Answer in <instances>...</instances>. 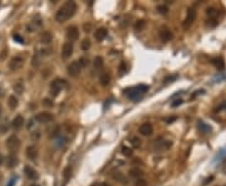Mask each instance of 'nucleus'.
I'll list each match as a JSON object with an SVG mask.
<instances>
[{"mask_svg":"<svg viewBox=\"0 0 226 186\" xmlns=\"http://www.w3.org/2000/svg\"><path fill=\"white\" fill-rule=\"evenodd\" d=\"M81 48H82V50L87 52L89 48H90V40H89V39H83V40L81 41Z\"/></svg>","mask_w":226,"mask_h":186,"instance_id":"obj_28","label":"nucleus"},{"mask_svg":"<svg viewBox=\"0 0 226 186\" xmlns=\"http://www.w3.org/2000/svg\"><path fill=\"white\" fill-rule=\"evenodd\" d=\"M94 68L96 69H102L103 68V58L102 57H99V56H97L96 58H94Z\"/></svg>","mask_w":226,"mask_h":186,"instance_id":"obj_26","label":"nucleus"},{"mask_svg":"<svg viewBox=\"0 0 226 186\" xmlns=\"http://www.w3.org/2000/svg\"><path fill=\"white\" fill-rule=\"evenodd\" d=\"M144 28H146V21L144 20H137L136 24H134V30L136 32H142Z\"/></svg>","mask_w":226,"mask_h":186,"instance_id":"obj_24","label":"nucleus"},{"mask_svg":"<svg viewBox=\"0 0 226 186\" xmlns=\"http://www.w3.org/2000/svg\"><path fill=\"white\" fill-rule=\"evenodd\" d=\"M136 186H147V181L143 179H138L136 180Z\"/></svg>","mask_w":226,"mask_h":186,"instance_id":"obj_36","label":"nucleus"},{"mask_svg":"<svg viewBox=\"0 0 226 186\" xmlns=\"http://www.w3.org/2000/svg\"><path fill=\"white\" fill-rule=\"evenodd\" d=\"M7 147L10 150L11 152L16 151V150L20 147V140L18 139V136L13 135V136H10V137H9V139L7 140Z\"/></svg>","mask_w":226,"mask_h":186,"instance_id":"obj_5","label":"nucleus"},{"mask_svg":"<svg viewBox=\"0 0 226 186\" xmlns=\"http://www.w3.org/2000/svg\"><path fill=\"white\" fill-rule=\"evenodd\" d=\"M180 104H182V99H176V101L173 102V103L171 104V107H173V108H175V107H177V106H180Z\"/></svg>","mask_w":226,"mask_h":186,"instance_id":"obj_42","label":"nucleus"},{"mask_svg":"<svg viewBox=\"0 0 226 186\" xmlns=\"http://www.w3.org/2000/svg\"><path fill=\"white\" fill-rule=\"evenodd\" d=\"M24 172H25V176L29 179V180H36L38 179V172H36L32 166H25L24 167Z\"/></svg>","mask_w":226,"mask_h":186,"instance_id":"obj_16","label":"nucleus"},{"mask_svg":"<svg viewBox=\"0 0 226 186\" xmlns=\"http://www.w3.org/2000/svg\"><path fill=\"white\" fill-rule=\"evenodd\" d=\"M43 104H44V106H48V107H53V103H52V101L50 99H44V101H43Z\"/></svg>","mask_w":226,"mask_h":186,"instance_id":"obj_41","label":"nucleus"},{"mask_svg":"<svg viewBox=\"0 0 226 186\" xmlns=\"http://www.w3.org/2000/svg\"><path fill=\"white\" fill-rule=\"evenodd\" d=\"M113 179L114 180H117V181H119L121 184H127V179L122 175L121 172H116V173H113Z\"/></svg>","mask_w":226,"mask_h":186,"instance_id":"obj_27","label":"nucleus"},{"mask_svg":"<svg viewBox=\"0 0 226 186\" xmlns=\"http://www.w3.org/2000/svg\"><path fill=\"white\" fill-rule=\"evenodd\" d=\"M76 10H77V4L74 1H67V3H64L62 7L58 9L57 13H56V20L58 23L67 21L68 19H70L73 15H74Z\"/></svg>","mask_w":226,"mask_h":186,"instance_id":"obj_1","label":"nucleus"},{"mask_svg":"<svg viewBox=\"0 0 226 186\" xmlns=\"http://www.w3.org/2000/svg\"><path fill=\"white\" fill-rule=\"evenodd\" d=\"M122 152H123L124 156H131L132 155V150L131 148H127V147H122Z\"/></svg>","mask_w":226,"mask_h":186,"instance_id":"obj_37","label":"nucleus"},{"mask_svg":"<svg viewBox=\"0 0 226 186\" xmlns=\"http://www.w3.org/2000/svg\"><path fill=\"white\" fill-rule=\"evenodd\" d=\"M217 14H219V11H217L216 9H213V8L207 9V15H209V16H211V18H215Z\"/></svg>","mask_w":226,"mask_h":186,"instance_id":"obj_33","label":"nucleus"},{"mask_svg":"<svg viewBox=\"0 0 226 186\" xmlns=\"http://www.w3.org/2000/svg\"><path fill=\"white\" fill-rule=\"evenodd\" d=\"M213 64L216 65V67L219 68V69H222L224 68V63H222V59H213V62H212Z\"/></svg>","mask_w":226,"mask_h":186,"instance_id":"obj_34","label":"nucleus"},{"mask_svg":"<svg viewBox=\"0 0 226 186\" xmlns=\"http://www.w3.org/2000/svg\"><path fill=\"white\" fill-rule=\"evenodd\" d=\"M25 152H27V157L29 160H35L36 157H38V148H36L35 146H28L27 150H25Z\"/></svg>","mask_w":226,"mask_h":186,"instance_id":"obj_17","label":"nucleus"},{"mask_svg":"<svg viewBox=\"0 0 226 186\" xmlns=\"http://www.w3.org/2000/svg\"><path fill=\"white\" fill-rule=\"evenodd\" d=\"M65 87V81L64 79H60V78H57L50 82V94L52 96H58L62 89Z\"/></svg>","mask_w":226,"mask_h":186,"instance_id":"obj_3","label":"nucleus"},{"mask_svg":"<svg viewBox=\"0 0 226 186\" xmlns=\"http://www.w3.org/2000/svg\"><path fill=\"white\" fill-rule=\"evenodd\" d=\"M130 176H132V177L138 180V179H141L143 176V172L141 170H138V169H132L131 172H130Z\"/></svg>","mask_w":226,"mask_h":186,"instance_id":"obj_25","label":"nucleus"},{"mask_svg":"<svg viewBox=\"0 0 226 186\" xmlns=\"http://www.w3.org/2000/svg\"><path fill=\"white\" fill-rule=\"evenodd\" d=\"M90 186H107L106 184H102V182H94V184H92Z\"/></svg>","mask_w":226,"mask_h":186,"instance_id":"obj_43","label":"nucleus"},{"mask_svg":"<svg viewBox=\"0 0 226 186\" xmlns=\"http://www.w3.org/2000/svg\"><path fill=\"white\" fill-rule=\"evenodd\" d=\"M24 65V59L21 57H13L9 62V68L11 70H18Z\"/></svg>","mask_w":226,"mask_h":186,"instance_id":"obj_7","label":"nucleus"},{"mask_svg":"<svg viewBox=\"0 0 226 186\" xmlns=\"http://www.w3.org/2000/svg\"><path fill=\"white\" fill-rule=\"evenodd\" d=\"M67 38H68V40L70 41V43L79 38V30H78V28L76 25L68 27V29H67Z\"/></svg>","mask_w":226,"mask_h":186,"instance_id":"obj_8","label":"nucleus"},{"mask_svg":"<svg viewBox=\"0 0 226 186\" xmlns=\"http://www.w3.org/2000/svg\"><path fill=\"white\" fill-rule=\"evenodd\" d=\"M64 145H65V139H64V137H59V136H58L57 142H56V146H57L58 148H60V147H63Z\"/></svg>","mask_w":226,"mask_h":186,"instance_id":"obj_31","label":"nucleus"},{"mask_svg":"<svg viewBox=\"0 0 226 186\" xmlns=\"http://www.w3.org/2000/svg\"><path fill=\"white\" fill-rule=\"evenodd\" d=\"M197 127H199L200 132H202V133H210L211 132V127L207 123H205L204 121H199L197 122Z\"/></svg>","mask_w":226,"mask_h":186,"instance_id":"obj_22","label":"nucleus"},{"mask_svg":"<svg viewBox=\"0 0 226 186\" xmlns=\"http://www.w3.org/2000/svg\"><path fill=\"white\" fill-rule=\"evenodd\" d=\"M99 82H101V84L104 86V87L109 84V82H111V76H109L108 72H103V73H101V76H99Z\"/></svg>","mask_w":226,"mask_h":186,"instance_id":"obj_20","label":"nucleus"},{"mask_svg":"<svg viewBox=\"0 0 226 186\" xmlns=\"http://www.w3.org/2000/svg\"><path fill=\"white\" fill-rule=\"evenodd\" d=\"M53 39V35L50 32H43L41 35H40V41L44 44H49Z\"/></svg>","mask_w":226,"mask_h":186,"instance_id":"obj_21","label":"nucleus"},{"mask_svg":"<svg viewBox=\"0 0 226 186\" xmlns=\"http://www.w3.org/2000/svg\"><path fill=\"white\" fill-rule=\"evenodd\" d=\"M8 104L11 110H15L16 106H18V98L15 97V96H10V97L8 98Z\"/></svg>","mask_w":226,"mask_h":186,"instance_id":"obj_23","label":"nucleus"},{"mask_svg":"<svg viewBox=\"0 0 226 186\" xmlns=\"http://www.w3.org/2000/svg\"><path fill=\"white\" fill-rule=\"evenodd\" d=\"M0 115H1V107H0Z\"/></svg>","mask_w":226,"mask_h":186,"instance_id":"obj_46","label":"nucleus"},{"mask_svg":"<svg viewBox=\"0 0 226 186\" xmlns=\"http://www.w3.org/2000/svg\"><path fill=\"white\" fill-rule=\"evenodd\" d=\"M18 162H19V159H18V156L11 152L8 157H7V161H5V165H7L8 169H14V167L18 165Z\"/></svg>","mask_w":226,"mask_h":186,"instance_id":"obj_12","label":"nucleus"},{"mask_svg":"<svg viewBox=\"0 0 226 186\" xmlns=\"http://www.w3.org/2000/svg\"><path fill=\"white\" fill-rule=\"evenodd\" d=\"M3 162H4V156H3L1 153H0V166L3 165Z\"/></svg>","mask_w":226,"mask_h":186,"instance_id":"obj_44","label":"nucleus"},{"mask_svg":"<svg viewBox=\"0 0 226 186\" xmlns=\"http://www.w3.org/2000/svg\"><path fill=\"white\" fill-rule=\"evenodd\" d=\"M67 70H68V74L70 77H78L79 73H81V70H82V67H81V64H79L78 61H74L68 65V69Z\"/></svg>","mask_w":226,"mask_h":186,"instance_id":"obj_6","label":"nucleus"},{"mask_svg":"<svg viewBox=\"0 0 226 186\" xmlns=\"http://www.w3.org/2000/svg\"><path fill=\"white\" fill-rule=\"evenodd\" d=\"M175 119H176V117H171V118H168V119H167V123H171L172 121H175Z\"/></svg>","mask_w":226,"mask_h":186,"instance_id":"obj_45","label":"nucleus"},{"mask_svg":"<svg viewBox=\"0 0 226 186\" xmlns=\"http://www.w3.org/2000/svg\"><path fill=\"white\" fill-rule=\"evenodd\" d=\"M16 180H18V179H16L15 176H14V177H11V179L9 180V182H8V185H7V186H14V185H15V182H16Z\"/></svg>","mask_w":226,"mask_h":186,"instance_id":"obj_40","label":"nucleus"},{"mask_svg":"<svg viewBox=\"0 0 226 186\" xmlns=\"http://www.w3.org/2000/svg\"><path fill=\"white\" fill-rule=\"evenodd\" d=\"M131 141H132L133 147H139V145H141V141H139V139H137V137H131Z\"/></svg>","mask_w":226,"mask_h":186,"instance_id":"obj_35","label":"nucleus"},{"mask_svg":"<svg viewBox=\"0 0 226 186\" xmlns=\"http://www.w3.org/2000/svg\"><path fill=\"white\" fill-rule=\"evenodd\" d=\"M195 19H196V10H195L193 8L191 9H188L187 10V15H186V19L184 21V27L187 28V27H190L191 24L195 21Z\"/></svg>","mask_w":226,"mask_h":186,"instance_id":"obj_10","label":"nucleus"},{"mask_svg":"<svg viewBox=\"0 0 226 186\" xmlns=\"http://www.w3.org/2000/svg\"><path fill=\"white\" fill-rule=\"evenodd\" d=\"M78 62H79V64H81V67H82V68L87 67V59H85V58H81Z\"/></svg>","mask_w":226,"mask_h":186,"instance_id":"obj_39","label":"nucleus"},{"mask_svg":"<svg viewBox=\"0 0 226 186\" xmlns=\"http://www.w3.org/2000/svg\"><path fill=\"white\" fill-rule=\"evenodd\" d=\"M224 161H226V146L220 150L215 157H213V165H220Z\"/></svg>","mask_w":226,"mask_h":186,"instance_id":"obj_14","label":"nucleus"},{"mask_svg":"<svg viewBox=\"0 0 226 186\" xmlns=\"http://www.w3.org/2000/svg\"><path fill=\"white\" fill-rule=\"evenodd\" d=\"M73 54V43L70 41H67L62 47V58L63 59H68L70 58Z\"/></svg>","mask_w":226,"mask_h":186,"instance_id":"obj_9","label":"nucleus"},{"mask_svg":"<svg viewBox=\"0 0 226 186\" xmlns=\"http://www.w3.org/2000/svg\"><path fill=\"white\" fill-rule=\"evenodd\" d=\"M157 11L160 14H166L167 11H168V8L166 7V5H158V7H157Z\"/></svg>","mask_w":226,"mask_h":186,"instance_id":"obj_32","label":"nucleus"},{"mask_svg":"<svg viewBox=\"0 0 226 186\" xmlns=\"http://www.w3.org/2000/svg\"><path fill=\"white\" fill-rule=\"evenodd\" d=\"M138 132L142 136H150V135H152V132H153V126H152L151 123H148V122H146V123L139 126Z\"/></svg>","mask_w":226,"mask_h":186,"instance_id":"obj_13","label":"nucleus"},{"mask_svg":"<svg viewBox=\"0 0 226 186\" xmlns=\"http://www.w3.org/2000/svg\"><path fill=\"white\" fill-rule=\"evenodd\" d=\"M160 38L162 39V41H170V40H172L173 34H172V32H171L170 29L163 28V29L160 30Z\"/></svg>","mask_w":226,"mask_h":186,"instance_id":"obj_15","label":"nucleus"},{"mask_svg":"<svg viewBox=\"0 0 226 186\" xmlns=\"http://www.w3.org/2000/svg\"><path fill=\"white\" fill-rule=\"evenodd\" d=\"M11 126H13V128L15 131H19L23 126H24V117L20 116V115H18L14 119H13V122H11Z\"/></svg>","mask_w":226,"mask_h":186,"instance_id":"obj_18","label":"nucleus"},{"mask_svg":"<svg viewBox=\"0 0 226 186\" xmlns=\"http://www.w3.org/2000/svg\"><path fill=\"white\" fill-rule=\"evenodd\" d=\"M119 70H121V74H123V73H126V72H127V65H126V63H124V62H122V63H121Z\"/></svg>","mask_w":226,"mask_h":186,"instance_id":"obj_38","label":"nucleus"},{"mask_svg":"<svg viewBox=\"0 0 226 186\" xmlns=\"http://www.w3.org/2000/svg\"><path fill=\"white\" fill-rule=\"evenodd\" d=\"M107 34H108V30L106 28H99V29H97L96 33H94V38L98 40V41H102V40H104L106 37H107Z\"/></svg>","mask_w":226,"mask_h":186,"instance_id":"obj_19","label":"nucleus"},{"mask_svg":"<svg viewBox=\"0 0 226 186\" xmlns=\"http://www.w3.org/2000/svg\"><path fill=\"white\" fill-rule=\"evenodd\" d=\"M171 141H156L155 142V145H153V148H155V151H157V152H161V151H164V150H167V148H170L171 147Z\"/></svg>","mask_w":226,"mask_h":186,"instance_id":"obj_11","label":"nucleus"},{"mask_svg":"<svg viewBox=\"0 0 226 186\" xmlns=\"http://www.w3.org/2000/svg\"><path fill=\"white\" fill-rule=\"evenodd\" d=\"M13 39L16 41V43H20V44H24V43H25V40H24V38L21 37L20 34L14 33V34H13Z\"/></svg>","mask_w":226,"mask_h":186,"instance_id":"obj_30","label":"nucleus"},{"mask_svg":"<svg viewBox=\"0 0 226 186\" xmlns=\"http://www.w3.org/2000/svg\"><path fill=\"white\" fill-rule=\"evenodd\" d=\"M148 91V86L146 84H139V86H136V87H132V88H128L126 89V94L127 97L132 99V101H137L142 97V96Z\"/></svg>","mask_w":226,"mask_h":186,"instance_id":"obj_2","label":"nucleus"},{"mask_svg":"<svg viewBox=\"0 0 226 186\" xmlns=\"http://www.w3.org/2000/svg\"><path fill=\"white\" fill-rule=\"evenodd\" d=\"M14 91L16 93H23L24 92V84H23V82H16L15 84H14Z\"/></svg>","mask_w":226,"mask_h":186,"instance_id":"obj_29","label":"nucleus"},{"mask_svg":"<svg viewBox=\"0 0 226 186\" xmlns=\"http://www.w3.org/2000/svg\"><path fill=\"white\" fill-rule=\"evenodd\" d=\"M53 119H54V116L50 112H40L34 117V121H36V123H41V124L53 122Z\"/></svg>","mask_w":226,"mask_h":186,"instance_id":"obj_4","label":"nucleus"}]
</instances>
